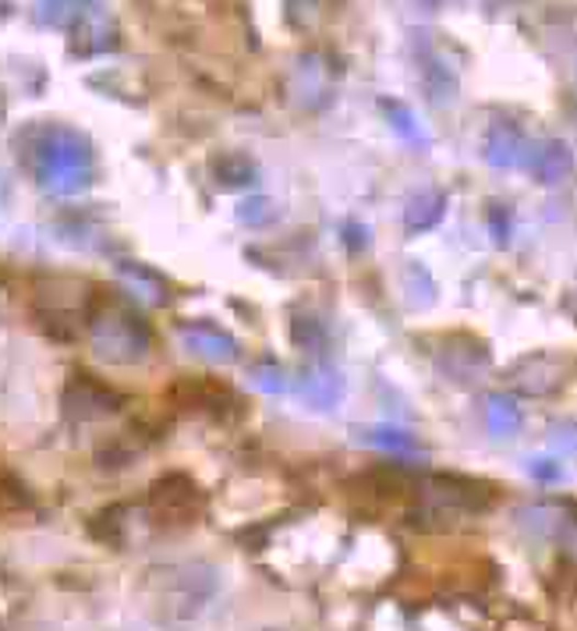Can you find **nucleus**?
<instances>
[{
	"label": "nucleus",
	"mask_w": 577,
	"mask_h": 631,
	"mask_svg": "<svg viewBox=\"0 0 577 631\" xmlns=\"http://www.w3.org/2000/svg\"><path fill=\"white\" fill-rule=\"evenodd\" d=\"M486 425L492 436H514L521 430V408L518 401L503 398V394H492L486 401Z\"/></svg>",
	"instance_id": "obj_7"
},
{
	"label": "nucleus",
	"mask_w": 577,
	"mask_h": 631,
	"mask_svg": "<svg viewBox=\"0 0 577 631\" xmlns=\"http://www.w3.org/2000/svg\"><path fill=\"white\" fill-rule=\"evenodd\" d=\"M570 167H574V156H570V150H567V142H559V139L542 142V146L535 150V156H532L535 181H542V185L564 181V178L570 175Z\"/></svg>",
	"instance_id": "obj_5"
},
{
	"label": "nucleus",
	"mask_w": 577,
	"mask_h": 631,
	"mask_svg": "<svg viewBox=\"0 0 577 631\" xmlns=\"http://www.w3.org/2000/svg\"><path fill=\"white\" fill-rule=\"evenodd\" d=\"M429 497L443 511H486L496 503L492 483L468 479V476H436L429 483Z\"/></svg>",
	"instance_id": "obj_1"
},
{
	"label": "nucleus",
	"mask_w": 577,
	"mask_h": 631,
	"mask_svg": "<svg viewBox=\"0 0 577 631\" xmlns=\"http://www.w3.org/2000/svg\"><path fill=\"white\" fill-rule=\"evenodd\" d=\"M564 306L570 309V316H574V320H577V291H570V295L564 298Z\"/></svg>",
	"instance_id": "obj_12"
},
{
	"label": "nucleus",
	"mask_w": 577,
	"mask_h": 631,
	"mask_svg": "<svg viewBox=\"0 0 577 631\" xmlns=\"http://www.w3.org/2000/svg\"><path fill=\"white\" fill-rule=\"evenodd\" d=\"M489 220H492V234H496V242H500V245H507V239H510V217L500 210V207H492L489 210Z\"/></svg>",
	"instance_id": "obj_10"
},
{
	"label": "nucleus",
	"mask_w": 577,
	"mask_h": 631,
	"mask_svg": "<svg viewBox=\"0 0 577 631\" xmlns=\"http://www.w3.org/2000/svg\"><path fill=\"white\" fill-rule=\"evenodd\" d=\"M382 110H387L390 124H393V129H397L400 135L411 139V142H422V135H419V124H414L411 110H408L404 103H397V100H382Z\"/></svg>",
	"instance_id": "obj_9"
},
{
	"label": "nucleus",
	"mask_w": 577,
	"mask_h": 631,
	"mask_svg": "<svg viewBox=\"0 0 577 631\" xmlns=\"http://www.w3.org/2000/svg\"><path fill=\"white\" fill-rule=\"evenodd\" d=\"M365 444H373L379 451H390V454H408L419 444H414V436H408L404 430H373L365 433Z\"/></svg>",
	"instance_id": "obj_8"
},
{
	"label": "nucleus",
	"mask_w": 577,
	"mask_h": 631,
	"mask_svg": "<svg viewBox=\"0 0 577 631\" xmlns=\"http://www.w3.org/2000/svg\"><path fill=\"white\" fill-rule=\"evenodd\" d=\"M153 503L159 514L170 518V522H188V518L199 511V494H196V486H191V479L170 476L164 483H156Z\"/></svg>",
	"instance_id": "obj_3"
},
{
	"label": "nucleus",
	"mask_w": 577,
	"mask_h": 631,
	"mask_svg": "<svg viewBox=\"0 0 577 631\" xmlns=\"http://www.w3.org/2000/svg\"><path fill=\"white\" fill-rule=\"evenodd\" d=\"M446 213V196L436 192V188H425V192H419L411 202H408V210H404V224L411 234H422L429 228H436L440 220Z\"/></svg>",
	"instance_id": "obj_6"
},
{
	"label": "nucleus",
	"mask_w": 577,
	"mask_h": 631,
	"mask_svg": "<svg viewBox=\"0 0 577 631\" xmlns=\"http://www.w3.org/2000/svg\"><path fill=\"white\" fill-rule=\"evenodd\" d=\"M567 366L570 362L564 355H528L521 358L514 373H510V384H514L518 394H528V398H546V394H553L559 384L567 380Z\"/></svg>",
	"instance_id": "obj_2"
},
{
	"label": "nucleus",
	"mask_w": 577,
	"mask_h": 631,
	"mask_svg": "<svg viewBox=\"0 0 577 631\" xmlns=\"http://www.w3.org/2000/svg\"><path fill=\"white\" fill-rule=\"evenodd\" d=\"M532 476L542 479V483H553V479H559V468L553 462H535L532 465Z\"/></svg>",
	"instance_id": "obj_11"
},
{
	"label": "nucleus",
	"mask_w": 577,
	"mask_h": 631,
	"mask_svg": "<svg viewBox=\"0 0 577 631\" xmlns=\"http://www.w3.org/2000/svg\"><path fill=\"white\" fill-rule=\"evenodd\" d=\"M524 153H528V139L518 124L496 121L486 135V160L492 167H518L524 164Z\"/></svg>",
	"instance_id": "obj_4"
}]
</instances>
